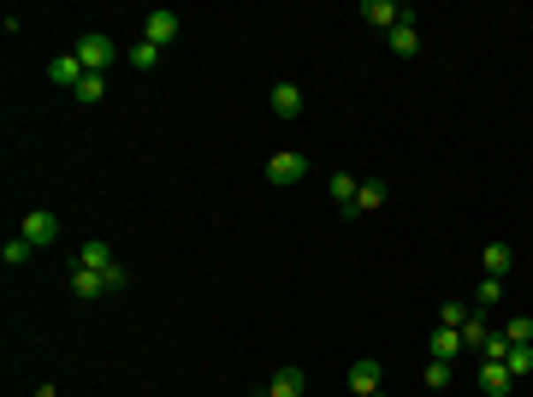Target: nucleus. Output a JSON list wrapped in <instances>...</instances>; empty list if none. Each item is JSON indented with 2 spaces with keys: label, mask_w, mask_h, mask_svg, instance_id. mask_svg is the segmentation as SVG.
Masks as SVG:
<instances>
[{
  "label": "nucleus",
  "mask_w": 533,
  "mask_h": 397,
  "mask_svg": "<svg viewBox=\"0 0 533 397\" xmlns=\"http://www.w3.org/2000/svg\"><path fill=\"white\" fill-rule=\"evenodd\" d=\"M486 332H492V326H486V320L474 315L468 326H462V350H480V344H486Z\"/></svg>",
  "instance_id": "393cba45"
},
{
  "label": "nucleus",
  "mask_w": 533,
  "mask_h": 397,
  "mask_svg": "<svg viewBox=\"0 0 533 397\" xmlns=\"http://www.w3.org/2000/svg\"><path fill=\"white\" fill-rule=\"evenodd\" d=\"M72 54L83 60V72H101V78H107V65L118 60V48H113V36H107V30H83Z\"/></svg>",
  "instance_id": "f257e3e1"
},
{
  "label": "nucleus",
  "mask_w": 533,
  "mask_h": 397,
  "mask_svg": "<svg viewBox=\"0 0 533 397\" xmlns=\"http://www.w3.org/2000/svg\"><path fill=\"white\" fill-rule=\"evenodd\" d=\"M468 320H474V302H445V309H438V326H456V332H462Z\"/></svg>",
  "instance_id": "6ab92c4d"
},
{
  "label": "nucleus",
  "mask_w": 533,
  "mask_h": 397,
  "mask_svg": "<svg viewBox=\"0 0 533 397\" xmlns=\"http://www.w3.org/2000/svg\"><path fill=\"white\" fill-rule=\"evenodd\" d=\"M492 302H504V279L486 273V279H480V291H474V315H486Z\"/></svg>",
  "instance_id": "2eb2a0df"
},
{
  "label": "nucleus",
  "mask_w": 533,
  "mask_h": 397,
  "mask_svg": "<svg viewBox=\"0 0 533 397\" xmlns=\"http://www.w3.org/2000/svg\"><path fill=\"white\" fill-rule=\"evenodd\" d=\"M374 397H392V392H374Z\"/></svg>",
  "instance_id": "cd10ccee"
},
{
  "label": "nucleus",
  "mask_w": 533,
  "mask_h": 397,
  "mask_svg": "<svg viewBox=\"0 0 533 397\" xmlns=\"http://www.w3.org/2000/svg\"><path fill=\"white\" fill-rule=\"evenodd\" d=\"M72 297H83V302H101V297H113V291H107V273H89V267H72Z\"/></svg>",
  "instance_id": "423d86ee"
},
{
  "label": "nucleus",
  "mask_w": 533,
  "mask_h": 397,
  "mask_svg": "<svg viewBox=\"0 0 533 397\" xmlns=\"http://www.w3.org/2000/svg\"><path fill=\"white\" fill-rule=\"evenodd\" d=\"M72 267H89V273H113L118 261H113V249H107L101 238H89V243L78 249V261H72Z\"/></svg>",
  "instance_id": "1a4fd4ad"
},
{
  "label": "nucleus",
  "mask_w": 533,
  "mask_h": 397,
  "mask_svg": "<svg viewBox=\"0 0 533 397\" xmlns=\"http://www.w3.org/2000/svg\"><path fill=\"white\" fill-rule=\"evenodd\" d=\"M355 196H362V184H355L350 172H332V202H338V214L344 219L355 214Z\"/></svg>",
  "instance_id": "9b49d317"
},
{
  "label": "nucleus",
  "mask_w": 533,
  "mask_h": 397,
  "mask_svg": "<svg viewBox=\"0 0 533 397\" xmlns=\"http://www.w3.org/2000/svg\"><path fill=\"white\" fill-rule=\"evenodd\" d=\"M379 202H385V184H379V179H368V184H362V196H355V214H350V219H362V214H374Z\"/></svg>",
  "instance_id": "f3484780"
},
{
  "label": "nucleus",
  "mask_w": 533,
  "mask_h": 397,
  "mask_svg": "<svg viewBox=\"0 0 533 397\" xmlns=\"http://www.w3.org/2000/svg\"><path fill=\"white\" fill-rule=\"evenodd\" d=\"M125 60L137 65V72H155V65H160V48H155V42H137V48H131Z\"/></svg>",
  "instance_id": "4be33fe9"
},
{
  "label": "nucleus",
  "mask_w": 533,
  "mask_h": 397,
  "mask_svg": "<svg viewBox=\"0 0 533 397\" xmlns=\"http://www.w3.org/2000/svg\"><path fill=\"white\" fill-rule=\"evenodd\" d=\"M480 356H486V362H504V356H510V338H504V332H486Z\"/></svg>",
  "instance_id": "a878e982"
},
{
  "label": "nucleus",
  "mask_w": 533,
  "mask_h": 397,
  "mask_svg": "<svg viewBox=\"0 0 533 397\" xmlns=\"http://www.w3.org/2000/svg\"><path fill=\"white\" fill-rule=\"evenodd\" d=\"M392 54H397V60H415V54H421V30H415V19L392 30Z\"/></svg>",
  "instance_id": "ddd939ff"
},
{
  "label": "nucleus",
  "mask_w": 533,
  "mask_h": 397,
  "mask_svg": "<svg viewBox=\"0 0 533 397\" xmlns=\"http://www.w3.org/2000/svg\"><path fill=\"white\" fill-rule=\"evenodd\" d=\"M273 113L278 119H296L302 113V89L296 83H273Z\"/></svg>",
  "instance_id": "f8f14e48"
},
{
  "label": "nucleus",
  "mask_w": 533,
  "mask_h": 397,
  "mask_svg": "<svg viewBox=\"0 0 533 397\" xmlns=\"http://www.w3.org/2000/svg\"><path fill=\"white\" fill-rule=\"evenodd\" d=\"M510 261H515V249H510V243H486V273H498V279H504V273H510Z\"/></svg>",
  "instance_id": "a211bd4d"
},
{
  "label": "nucleus",
  "mask_w": 533,
  "mask_h": 397,
  "mask_svg": "<svg viewBox=\"0 0 533 397\" xmlns=\"http://www.w3.org/2000/svg\"><path fill=\"white\" fill-rule=\"evenodd\" d=\"M504 338H510V344H533V315H515L510 326H504Z\"/></svg>",
  "instance_id": "b1692460"
},
{
  "label": "nucleus",
  "mask_w": 533,
  "mask_h": 397,
  "mask_svg": "<svg viewBox=\"0 0 533 397\" xmlns=\"http://www.w3.org/2000/svg\"><path fill=\"white\" fill-rule=\"evenodd\" d=\"M178 30H184V19H178V12H166V6H155V12L142 19V42H155V48L178 42Z\"/></svg>",
  "instance_id": "39448f33"
},
{
  "label": "nucleus",
  "mask_w": 533,
  "mask_h": 397,
  "mask_svg": "<svg viewBox=\"0 0 533 397\" xmlns=\"http://www.w3.org/2000/svg\"><path fill=\"white\" fill-rule=\"evenodd\" d=\"M302 386H308V379H302V368H278L273 386H267V397H302Z\"/></svg>",
  "instance_id": "4468645a"
},
{
  "label": "nucleus",
  "mask_w": 533,
  "mask_h": 397,
  "mask_svg": "<svg viewBox=\"0 0 533 397\" xmlns=\"http://www.w3.org/2000/svg\"><path fill=\"white\" fill-rule=\"evenodd\" d=\"M308 179V155H296V149H278L273 160H267V184L273 190H291V184Z\"/></svg>",
  "instance_id": "f03ea898"
},
{
  "label": "nucleus",
  "mask_w": 533,
  "mask_h": 397,
  "mask_svg": "<svg viewBox=\"0 0 533 397\" xmlns=\"http://www.w3.org/2000/svg\"><path fill=\"white\" fill-rule=\"evenodd\" d=\"M510 386H515V374L504 368V362H480V392L486 397H504Z\"/></svg>",
  "instance_id": "9d476101"
},
{
  "label": "nucleus",
  "mask_w": 533,
  "mask_h": 397,
  "mask_svg": "<svg viewBox=\"0 0 533 397\" xmlns=\"http://www.w3.org/2000/svg\"><path fill=\"white\" fill-rule=\"evenodd\" d=\"M427 386L445 392V386H451V362H427Z\"/></svg>",
  "instance_id": "bb28decb"
},
{
  "label": "nucleus",
  "mask_w": 533,
  "mask_h": 397,
  "mask_svg": "<svg viewBox=\"0 0 533 397\" xmlns=\"http://www.w3.org/2000/svg\"><path fill=\"white\" fill-rule=\"evenodd\" d=\"M83 78H89V72H83V60H78V54H59V60L48 65V83H54V89H78Z\"/></svg>",
  "instance_id": "0eeeda50"
},
{
  "label": "nucleus",
  "mask_w": 533,
  "mask_h": 397,
  "mask_svg": "<svg viewBox=\"0 0 533 397\" xmlns=\"http://www.w3.org/2000/svg\"><path fill=\"white\" fill-rule=\"evenodd\" d=\"M362 19L374 24V30H385V36H392L397 24H409V19H415V6H397V0H362Z\"/></svg>",
  "instance_id": "20e7f679"
},
{
  "label": "nucleus",
  "mask_w": 533,
  "mask_h": 397,
  "mask_svg": "<svg viewBox=\"0 0 533 397\" xmlns=\"http://www.w3.org/2000/svg\"><path fill=\"white\" fill-rule=\"evenodd\" d=\"M504 368H510L515 379H522V374H533V344H510V356H504Z\"/></svg>",
  "instance_id": "412c9836"
},
{
  "label": "nucleus",
  "mask_w": 533,
  "mask_h": 397,
  "mask_svg": "<svg viewBox=\"0 0 533 397\" xmlns=\"http://www.w3.org/2000/svg\"><path fill=\"white\" fill-rule=\"evenodd\" d=\"M30 256H36V249H30L24 238H6V243H0V261H6V267H24Z\"/></svg>",
  "instance_id": "5701e85b"
},
{
  "label": "nucleus",
  "mask_w": 533,
  "mask_h": 397,
  "mask_svg": "<svg viewBox=\"0 0 533 397\" xmlns=\"http://www.w3.org/2000/svg\"><path fill=\"white\" fill-rule=\"evenodd\" d=\"M456 350H462V332H456V326H438L433 332V362H451Z\"/></svg>",
  "instance_id": "dca6fc26"
},
{
  "label": "nucleus",
  "mask_w": 533,
  "mask_h": 397,
  "mask_svg": "<svg viewBox=\"0 0 533 397\" xmlns=\"http://www.w3.org/2000/svg\"><path fill=\"white\" fill-rule=\"evenodd\" d=\"M72 95H78V101H83V107H95V101H101V95H107V78H101V72H89V78H83V83H78V89H72Z\"/></svg>",
  "instance_id": "aec40b11"
},
{
  "label": "nucleus",
  "mask_w": 533,
  "mask_h": 397,
  "mask_svg": "<svg viewBox=\"0 0 533 397\" xmlns=\"http://www.w3.org/2000/svg\"><path fill=\"white\" fill-rule=\"evenodd\" d=\"M379 379H385V368H379L374 356H362V362L350 368V392H355V397H374V392H379Z\"/></svg>",
  "instance_id": "6e6552de"
},
{
  "label": "nucleus",
  "mask_w": 533,
  "mask_h": 397,
  "mask_svg": "<svg viewBox=\"0 0 533 397\" xmlns=\"http://www.w3.org/2000/svg\"><path fill=\"white\" fill-rule=\"evenodd\" d=\"M19 238L30 243V249H48V243H59V219L48 214V208H30L24 225H19Z\"/></svg>",
  "instance_id": "7ed1b4c3"
}]
</instances>
